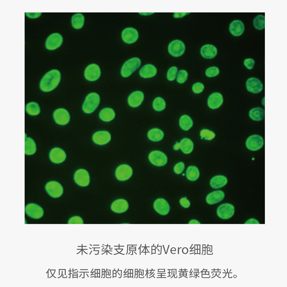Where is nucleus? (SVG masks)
Masks as SVG:
<instances>
[{
  "instance_id": "obj_51",
  "label": "nucleus",
  "mask_w": 287,
  "mask_h": 287,
  "mask_svg": "<svg viewBox=\"0 0 287 287\" xmlns=\"http://www.w3.org/2000/svg\"><path fill=\"white\" fill-rule=\"evenodd\" d=\"M173 148L175 151H178L180 149V142H176L174 145Z\"/></svg>"
},
{
  "instance_id": "obj_39",
  "label": "nucleus",
  "mask_w": 287,
  "mask_h": 287,
  "mask_svg": "<svg viewBox=\"0 0 287 287\" xmlns=\"http://www.w3.org/2000/svg\"><path fill=\"white\" fill-rule=\"evenodd\" d=\"M200 136L201 139L206 140H211L216 136L215 133L213 131L208 129H202L200 132Z\"/></svg>"
},
{
  "instance_id": "obj_15",
  "label": "nucleus",
  "mask_w": 287,
  "mask_h": 287,
  "mask_svg": "<svg viewBox=\"0 0 287 287\" xmlns=\"http://www.w3.org/2000/svg\"><path fill=\"white\" fill-rule=\"evenodd\" d=\"M25 212L29 216L36 219L41 218L44 214L42 207L34 203H29L25 206Z\"/></svg>"
},
{
  "instance_id": "obj_28",
  "label": "nucleus",
  "mask_w": 287,
  "mask_h": 287,
  "mask_svg": "<svg viewBox=\"0 0 287 287\" xmlns=\"http://www.w3.org/2000/svg\"><path fill=\"white\" fill-rule=\"evenodd\" d=\"M228 182V180L225 176L218 175L213 177L210 180L211 186L214 189H218L225 186Z\"/></svg>"
},
{
  "instance_id": "obj_50",
  "label": "nucleus",
  "mask_w": 287,
  "mask_h": 287,
  "mask_svg": "<svg viewBox=\"0 0 287 287\" xmlns=\"http://www.w3.org/2000/svg\"><path fill=\"white\" fill-rule=\"evenodd\" d=\"M245 223H259V221L257 220L251 218L248 220Z\"/></svg>"
},
{
  "instance_id": "obj_9",
  "label": "nucleus",
  "mask_w": 287,
  "mask_h": 287,
  "mask_svg": "<svg viewBox=\"0 0 287 287\" xmlns=\"http://www.w3.org/2000/svg\"><path fill=\"white\" fill-rule=\"evenodd\" d=\"M53 116L56 123L60 125H63L67 124L70 120V115L69 112L63 108H59L55 110Z\"/></svg>"
},
{
  "instance_id": "obj_20",
  "label": "nucleus",
  "mask_w": 287,
  "mask_h": 287,
  "mask_svg": "<svg viewBox=\"0 0 287 287\" xmlns=\"http://www.w3.org/2000/svg\"><path fill=\"white\" fill-rule=\"evenodd\" d=\"M144 98L143 93L140 91H136L132 92L127 98L129 105L133 108L137 107L140 105Z\"/></svg>"
},
{
  "instance_id": "obj_5",
  "label": "nucleus",
  "mask_w": 287,
  "mask_h": 287,
  "mask_svg": "<svg viewBox=\"0 0 287 287\" xmlns=\"http://www.w3.org/2000/svg\"><path fill=\"white\" fill-rule=\"evenodd\" d=\"M101 71L99 66L95 64L88 65L84 72L85 79L90 82H94L98 80L100 77Z\"/></svg>"
},
{
  "instance_id": "obj_38",
  "label": "nucleus",
  "mask_w": 287,
  "mask_h": 287,
  "mask_svg": "<svg viewBox=\"0 0 287 287\" xmlns=\"http://www.w3.org/2000/svg\"><path fill=\"white\" fill-rule=\"evenodd\" d=\"M253 24L257 29L261 30L265 27V17L262 15L257 16L254 19Z\"/></svg>"
},
{
  "instance_id": "obj_12",
  "label": "nucleus",
  "mask_w": 287,
  "mask_h": 287,
  "mask_svg": "<svg viewBox=\"0 0 287 287\" xmlns=\"http://www.w3.org/2000/svg\"><path fill=\"white\" fill-rule=\"evenodd\" d=\"M235 212L234 206L229 203L220 205L217 208V213L218 216L222 219H228L231 217Z\"/></svg>"
},
{
  "instance_id": "obj_8",
  "label": "nucleus",
  "mask_w": 287,
  "mask_h": 287,
  "mask_svg": "<svg viewBox=\"0 0 287 287\" xmlns=\"http://www.w3.org/2000/svg\"><path fill=\"white\" fill-rule=\"evenodd\" d=\"M264 140L263 137L258 135L254 134L249 136L246 142V147L252 151H257L263 147Z\"/></svg>"
},
{
  "instance_id": "obj_48",
  "label": "nucleus",
  "mask_w": 287,
  "mask_h": 287,
  "mask_svg": "<svg viewBox=\"0 0 287 287\" xmlns=\"http://www.w3.org/2000/svg\"><path fill=\"white\" fill-rule=\"evenodd\" d=\"M26 15L28 17L34 18L39 17L41 15V13H25Z\"/></svg>"
},
{
  "instance_id": "obj_29",
  "label": "nucleus",
  "mask_w": 287,
  "mask_h": 287,
  "mask_svg": "<svg viewBox=\"0 0 287 287\" xmlns=\"http://www.w3.org/2000/svg\"><path fill=\"white\" fill-rule=\"evenodd\" d=\"M164 133L160 129L154 128L149 130L147 133L148 138L153 142H158L162 140L163 138Z\"/></svg>"
},
{
  "instance_id": "obj_7",
  "label": "nucleus",
  "mask_w": 287,
  "mask_h": 287,
  "mask_svg": "<svg viewBox=\"0 0 287 287\" xmlns=\"http://www.w3.org/2000/svg\"><path fill=\"white\" fill-rule=\"evenodd\" d=\"M45 188L47 193L53 198H59L63 193L62 186L59 183L55 181H52L48 182L45 186Z\"/></svg>"
},
{
  "instance_id": "obj_16",
  "label": "nucleus",
  "mask_w": 287,
  "mask_h": 287,
  "mask_svg": "<svg viewBox=\"0 0 287 287\" xmlns=\"http://www.w3.org/2000/svg\"><path fill=\"white\" fill-rule=\"evenodd\" d=\"M121 37L125 43L131 44L135 42L138 38V33L135 29L128 27L125 28L122 31Z\"/></svg>"
},
{
  "instance_id": "obj_23",
  "label": "nucleus",
  "mask_w": 287,
  "mask_h": 287,
  "mask_svg": "<svg viewBox=\"0 0 287 287\" xmlns=\"http://www.w3.org/2000/svg\"><path fill=\"white\" fill-rule=\"evenodd\" d=\"M245 27L243 23L239 20H235L230 24L229 30L231 33L235 36L241 35L244 31Z\"/></svg>"
},
{
  "instance_id": "obj_36",
  "label": "nucleus",
  "mask_w": 287,
  "mask_h": 287,
  "mask_svg": "<svg viewBox=\"0 0 287 287\" xmlns=\"http://www.w3.org/2000/svg\"><path fill=\"white\" fill-rule=\"evenodd\" d=\"M27 112L29 115L35 116L39 114L40 109L39 105L36 102H30L28 103L25 107Z\"/></svg>"
},
{
  "instance_id": "obj_26",
  "label": "nucleus",
  "mask_w": 287,
  "mask_h": 287,
  "mask_svg": "<svg viewBox=\"0 0 287 287\" xmlns=\"http://www.w3.org/2000/svg\"><path fill=\"white\" fill-rule=\"evenodd\" d=\"M224 197V193L223 191L221 190L216 191L208 194L206 200L208 204H214L221 201Z\"/></svg>"
},
{
  "instance_id": "obj_4",
  "label": "nucleus",
  "mask_w": 287,
  "mask_h": 287,
  "mask_svg": "<svg viewBox=\"0 0 287 287\" xmlns=\"http://www.w3.org/2000/svg\"><path fill=\"white\" fill-rule=\"evenodd\" d=\"M148 159L152 165L157 166H162L167 162L168 158L163 152L158 150L151 151L148 155Z\"/></svg>"
},
{
  "instance_id": "obj_13",
  "label": "nucleus",
  "mask_w": 287,
  "mask_h": 287,
  "mask_svg": "<svg viewBox=\"0 0 287 287\" xmlns=\"http://www.w3.org/2000/svg\"><path fill=\"white\" fill-rule=\"evenodd\" d=\"M224 101L222 94L218 92L212 93L208 96L207 101L208 107L212 110L217 109L221 107Z\"/></svg>"
},
{
  "instance_id": "obj_47",
  "label": "nucleus",
  "mask_w": 287,
  "mask_h": 287,
  "mask_svg": "<svg viewBox=\"0 0 287 287\" xmlns=\"http://www.w3.org/2000/svg\"><path fill=\"white\" fill-rule=\"evenodd\" d=\"M180 203L181 205L185 208H188L190 205V201L187 199L186 197L181 198L180 200Z\"/></svg>"
},
{
  "instance_id": "obj_21",
  "label": "nucleus",
  "mask_w": 287,
  "mask_h": 287,
  "mask_svg": "<svg viewBox=\"0 0 287 287\" xmlns=\"http://www.w3.org/2000/svg\"><path fill=\"white\" fill-rule=\"evenodd\" d=\"M153 207L156 211L162 215H166L170 211V206L167 202L164 199L159 198L154 202Z\"/></svg>"
},
{
  "instance_id": "obj_30",
  "label": "nucleus",
  "mask_w": 287,
  "mask_h": 287,
  "mask_svg": "<svg viewBox=\"0 0 287 287\" xmlns=\"http://www.w3.org/2000/svg\"><path fill=\"white\" fill-rule=\"evenodd\" d=\"M179 125L181 128L185 131L189 130L193 126V122L192 118L188 115H182L179 119Z\"/></svg>"
},
{
  "instance_id": "obj_24",
  "label": "nucleus",
  "mask_w": 287,
  "mask_h": 287,
  "mask_svg": "<svg viewBox=\"0 0 287 287\" xmlns=\"http://www.w3.org/2000/svg\"><path fill=\"white\" fill-rule=\"evenodd\" d=\"M157 73L156 67L151 64H147L143 66L139 72L140 76L145 78L153 77L156 75Z\"/></svg>"
},
{
  "instance_id": "obj_31",
  "label": "nucleus",
  "mask_w": 287,
  "mask_h": 287,
  "mask_svg": "<svg viewBox=\"0 0 287 287\" xmlns=\"http://www.w3.org/2000/svg\"><path fill=\"white\" fill-rule=\"evenodd\" d=\"M180 148L181 151L185 154L191 153L194 149V143L190 139L185 138L182 139L180 142Z\"/></svg>"
},
{
  "instance_id": "obj_41",
  "label": "nucleus",
  "mask_w": 287,
  "mask_h": 287,
  "mask_svg": "<svg viewBox=\"0 0 287 287\" xmlns=\"http://www.w3.org/2000/svg\"><path fill=\"white\" fill-rule=\"evenodd\" d=\"M219 68L216 66H211L207 68L205 71V75L208 78L215 77L219 74Z\"/></svg>"
},
{
  "instance_id": "obj_18",
  "label": "nucleus",
  "mask_w": 287,
  "mask_h": 287,
  "mask_svg": "<svg viewBox=\"0 0 287 287\" xmlns=\"http://www.w3.org/2000/svg\"><path fill=\"white\" fill-rule=\"evenodd\" d=\"M247 90L251 93L256 94L260 92L263 89V85L261 81L255 77H251L246 82Z\"/></svg>"
},
{
  "instance_id": "obj_11",
  "label": "nucleus",
  "mask_w": 287,
  "mask_h": 287,
  "mask_svg": "<svg viewBox=\"0 0 287 287\" xmlns=\"http://www.w3.org/2000/svg\"><path fill=\"white\" fill-rule=\"evenodd\" d=\"M63 42L62 35L58 33L51 34L47 38L45 43L46 48L49 50H53L59 47Z\"/></svg>"
},
{
  "instance_id": "obj_42",
  "label": "nucleus",
  "mask_w": 287,
  "mask_h": 287,
  "mask_svg": "<svg viewBox=\"0 0 287 287\" xmlns=\"http://www.w3.org/2000/svg\"><path fill=\"white\" fill-rule=\"evenodd\" d=\"M178 68L176 66H172L170 67L167 72V78L170 81H173L176 79L178 72Z\"/></svg>"
},
{
  "instance_id": "obj_2",
  "label": "nucleus",
  "mask_w": 287,
  "mask_h": 287,
  "mask_svg": "<svg viewBox=\"0 0 287 287\" xmlns=\"http://www.w3.org/2000/svg\"><path fill=\"white\" fill-rule=\"evenodd\" d=\"M100 101L99 95L95 92H91L86 96L82 105V110L85 113L91 114L99 106Z\"/></svg>"
},
{
  "instance_id": "obj_44",
  "label": "nucleus",
  "mask_w": 287,
  "mask_h": 287,
  "mask_svg": "<svg viewBox=\"0 0 287 287\" xmlns=\"http://www.w3.org/2000/svg\"><path fill=\"white\" fill-rule=\"evenodd\" d=\"M185 167L184 163L182 162H180L175 165L174 167V171L175 173L179 174L183 172Z\"/></svg>"
},
{
  "instance_id": "obj_22",
  "label": "nucleus",
  "mask_w": 287,
  "mask_h": 287,
  "mask_svg": "<svg viewBox=\"0 0 287 287\" xmlns=\"http://www.w3.org/2000/svg\"><path fill=\"white\" fill-rule=\"evenodd\" d=\"M200 52L203 57L206 59H211L216 56L217 51V48L215 46L208 44L202 46Z\"/></svg>"
},
{
  "instance_id": "obj_49",
  "label": "nucleus",
  "mask_w": 287,
  "mask_h": 287,
  "mask_svg": "<svg viewBox=\"0 0 287 287\" xmlns=\"http://www.w3.org/2000/svg\"><path fill=\"white\" fill-rule=\"evenodd\" d=\"M188 13H174L173 15L174 17L175 18H181L186 16Z\"/></svg>"
},
{
  "instance_id": "obj_27",
  "label": "nucleus",
  "mask_w": 287,
  "mask_h": 287,
  "mask_svg": "<svg viewBox=\"0 0 287 287\" xmlns=\"http://www.w3.org/2000/svg\"><path fill=\"white\" fill-rule=\"evenodd\" d=\"M116 114L114 110L112 108L106 107L102 109L99 114L100 119L103 122H109L113 120Z\"/></svg>"
},
{
  "instance_id": "obj_25",
  "label": "nucleus",
  "mask_w": 287,
  "mask_h": 287,
  "mask_svg": "<svg viewBox=\"0 0 287 287\" xmlns=\"http://www.w3.org/2000/svg\"><path fill=\"white\" fill-rule=\"evenodd\" d=\"M129 207L127 201L123 199H119L114 201L111 205V208L114 212L121 213L126 211Z\"/></svg>"
},
{
  "instance_id": "obj_53",
  "label": "nucleus",
  "mask_w": 287,
  "mask_h": 287,
  "mask_svg": "<svg viewBox=\"0 0 287 287\" xmlns=\"http://www.w3.org/2000/svg\"><path fill=\"white\" fill-rule=\"evenodd\" d=\"M182 175H183V176H184V175H185V174H182Z\"/></svg>"
},
{
  "instance_id": "obj_3",
  "label": "nucleus",
  "mask_w": 287,
  "mask_h": 287,
  "mask_svg": "<svg viewBox=\"0 0 287 287\" xmlns=\"http://www.w3.org/2000/svg\"><path fill=\"white\" fill-rule=\"evenodd\" d=\"M141 63L140 59L138 57L132 58L126 61L121 69V76L124 78L130 76L140 67Z\"/></svg>"
},
{
  "instance_id": "obj_40",
  "label": "nucleus",
  "mask_w": 287,
  "mask_h": 287,
  "mask_svg": "<svg viewBox=\"0 0 287 287\" xmlns=\"http://www.w3.org/2000/svg\"><path fill=\"white\" fill-rule=\"evenodd\" d=\"M188 76V73L186 70H180L178 72L176 78V81L180 84H183L187 81Z\"/></svg>"
},
{
  "instance_id": "obj_45",
  "label": "nucleus",
  "mask_w": 287,
  "mask_h": 287,
  "mask_svg": "<svg viewBox=\"0 0 287 287\" xmlns=\"http://www.w3.org/2000/svg\"><path fill=\"white\" fill-rule=\"evenodd\" d=\"M84 221L82 218L78 216H75L70 218L68 221L69 224H83Z\"/></svg>"
},
{
  "instance_id": "obj_10",
  "label": "nucleus",
  "mask_w": 287,
  "mask_h": 287,
  "mask_svg": "<svg viewBox=\"0 0 287 287\" xmlns=\"http://www.w3.org/2000/svg\"><path fill=\"white\" fill-rule=\"evenodd\" d=\"M133 170L129 165L123 164L119 165L116 169L115 174L117 180L124 181L129 179L132 176Z\"/></svg>"
},
{
  "instance_id": "obj_52",
  "label": "nucleus",
  "mask_w": 287,
  "mask_h": 287,
  "mask_svg": "<svg viewBox=\"0 0 287 287\" xmlns=\"http://www.w3.org/2000/svg\"><path fill=\"white\" fill-rule=\"evenodd\" d=\"M188 223H197V224H199L200 223L197 220H190Z\"/></svg>"
},
{
  "instance_id": "obj_43",
  "label": "nucleus",
  "mask_w": 287,
  "mask_h": 287,
  "mask_svg": "<svg viewBox=\"0 0 287 287\" xmlns=\"http://www.w3.org/2000/svg\"><path fill=\"white\" fill-rule=\"evenodd\" d=\"M205 89L203 84L201 82H197L194 83L192 85V90L195 94H199L202 93Z\"/></svg>"
},
{
  "instance_id": "obj_6",
  "label": "nucleus",
  "mask_w": 287,
  "mask_h": 287,
  "mask_svg": "<svg viewBox=\"0 0 287 287\" xmlns=\"http://www.w3.org/2000/svg\"><path fill=\"white\" fill-rule=\"evenodd\" d=\"M185 49V45L183 42L178 39L172 41L168 47L169 53L174 57L181 56L184 53Z\"/></svg>"
},
{
  "instance_id": "obj_32",
  "label": "nucleus",
  "mask_w": 287,
  "mask_h": 287,
  "mask_svg": "<svg viewBox=\"0 0 287 287\" xmlns=\"http://www.w3.org/2000/svg\"><path fill=\"white\" fill-rule=\"evenodd\" d=\"M264 110L260 107H256L251 109L249 113L250 118L256 121L262 120L264 117Z\"/></svg>"
},
{
  "instance_id": "obj_1",
  "label": "nucleus",
  "mask_w": 287,
  "mask_h": 287,
  "mask_svg": "<svg viewBox=\"0 0 287 287\" xmlns=\"http://www.w3.org/2000/svg\"><path fill=\"white\" fill-rule=\"evenodd\" d=\"M61 78L60 71L56 69L51 70L42 77L40 83V88L44 92L51 91L55 89L59 84Z\"/></svg>"
},
{
  "instance_id": "obj_19",
  "label": "nucleus",
  "mask_w": 287,
  "mask_h": 287,
  "mask_svg": "<svg viewBox=\"0 0 287 287\" xmlns=\"http://www.w3.org/2000/svg\"><path fill=\"white\" fill-rule=\"evenodd\" d=\"M50 161L55 164H59L63 162L66 158V154L62 149L58 147L52 148L49 153Z\"/></svg>"
},
{
  "instance_id": "obj_34",
  "label": "nucleus",
  "mask_w": 287,
  "mask_h": 287,
  "mask_svg": "<svg viewBox=\"0 0 287 287\" xmlns=\"http://www.w3.org/2000/svg\"><path fill=\"white\" fill-rule=\"evenodd\" d=\"M84 17L81 13L74 14L71 18V24L73 27L76 29L81 28L84 24Z\"/></svg>"
},
{
  "instance_id": "obj_14",
  "label": "nucleus",
  "mask_w": 287,
  "mask_h": 287,
  "mask_svg": "<svg viewBox=\"0 0 287 287\" xmlns=\"http://www.w3.org/2000/svg\"><path fill=\"white\" fill-rule=\"evenodd\" d=\"M75 183L81 187H86L88 185L90 177L88 172L85 169H81L77 170L74 175Z\"/></svg>"
},
{
  "instance_id": "obj_35",
  "label": "nucleus",
  "mask_w": 287,
  "mask_h": 287,
  "mask_svg": "<svg viewBox=\"0 0 287 287\" xmlns=\"http://www.w3.org/2000/svg\"><path fill=\"white\" fill-rule=\"evenodd\" d=\"M186 176L188 179L191 181L196 180L199 176V172L198 168L195 166H190L187 169Z\"/></svg>"
},
{
  "instance_id": "obj_33",
  "label": "nucleus",
  "mask_w": 287,
  "mask_h": 287,
  "mask_svg": "<svg viewBox=\"0 0 287 287\" xmlns=\"http://www.w3.org/2000/svg\"><path fill=\"white\" fill-rule=\"evenodd\" d=\"M36 151V146L34 140L30 137L25 138V153L30 155L34 154Z\"/></svg>"
},
{
  "instance_id": "obj_37",
  "label": "nucleus",
  "mask_w": 287,
  "mask_h": 287,
  "mask_svg": "<svg viewBox=\"0 0 287 287\" xmlns=\"http://www.w3.org/2000/svg\"><path fill=\"white\" fill-rule=\"evenodd\" d=\"M152 106L153 109L157 111H161L165 109L166 103L164 100L160 97L156 98L153 100Z\"/></svg>"
},
{
  "instance_id": "obj_46",
  "label": "nucleus",
  "mask_w": 287,
  "mask_h": 287,
  "mask_svg": "<svg viewBox=\"0 0 287 287\" xmlns=\"http://www.w3.org/2000/svg\"><path fill=\"white\" fill-rule=\"evenodd\" d=\"M255 64V61L252 58H249L245 59L244 61V64L248 69H252Z\"/></svg>"
},
{
  "instance_id": "obj_17",
  "label": "nucleus",
  "mask_w": 287,
  "mask_h": 287,
  "mask_svg": "<svg viewBox=\"0 0 287 287\" xmlns=\"http://www.w3.org/2000/svg\"><path fill=\"white\" fill-rule=\"evenodd\" d=\"M111 135L108 131L102 130L95 132L93 135L94 142L98 145H103L108 144L111 140Z\"/></svg>"
}]
</instances>
